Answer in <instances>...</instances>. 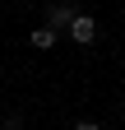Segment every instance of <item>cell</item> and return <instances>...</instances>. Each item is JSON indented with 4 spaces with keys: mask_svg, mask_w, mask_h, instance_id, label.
Segmentation results:
<instances>
[{
    "mask_svg": "<svg viewBox=\"0 0 125 130\" xmlns=\"http://www.w3.org/2000/svg\"><path fill=\"white\" fill-rule=\"evenodd\" d=\"M28 42H33L37 51H51V46H56V28H51V23H46V28H33V37H28Z\"/></svg>",
    "mask_w": 125,
    "mask_h": 130,
    "instance_id": "7a4b0ae2",
    "label": "cell"
},
{
    "mask_svg": "<svg viewBox=\"0 0 125 130\" xmlns=\"http://www.w3.org/2000/svg\"><path fill=\"white\" fill-rule=\"evenodd\" d=\"M74 130H102L97 121H79V125H74Z\"/></svg>",
    "mask_w": 125,
    "mask_h": 130,
    "instance_id": "5b68a950",
    "label": "cell"
},
{
    "mask_svg": "<svg viewBox=\"0 0 125 130\" xmlns=\"http://www.w3.org/2000/svg\"><path fill=\"white\" fill-rule=\"evenodd\" d=\"M74 19V5H51V28H70Z\"/></svg>",
    "mask_w": 125,
    "mask_h": 130,
    "instance_id": "3957f363",
    "label": "cell"
},
{
    "mask_svg": "<svg viewBox=\"0 0 125 130\" xmlns=\"http://www.w3.org/2000/svg\"><path fill=\"white\" fill-rule=\"evenodd\" d=\"M5 130H23V121L19 116H5Z\"/></svg>",
    "mask_w": 125,
    "mask_h": 130,
    "instance_id": "277c9868",
    "label": "cell"
},
{
    "mask_svg": "<svg viewBox=\"0 0 125 130\" xmlns=\"http://www.w3.org/2000/svg\"><path fill=\"white\" fill-rule=\"evenodd\" d=\"M70 37L79 46H93V42H97V23H93L88 14H74V19H70Z\"/></svg>",
    "mask_w": 125,
    "mask_h": 130,
    "instance_id": "6da1fadb",
    "label": "cell"
}]
</instances>
